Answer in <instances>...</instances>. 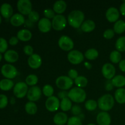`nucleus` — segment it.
<instances>
[{
  "mask_svg": "<svg viewBox=\"0 0 125 125\" xmlns=\"http://www.w3.org/2000/svg\"><path fill=\"white\" fill-rule=\"evenodd\" d=\"M96 122L98 125H110L111 123V117L108 112L102 111L97 115Z\"/></svg>",
  "mask_w": 125,
  "mask_h": 125,
  "instance_id": "dca6fc26",
  "label": "nucleus"
},
{
  "mask_svg": "<svg viewBox=\"0 0 125 125\" xmlns=\"http://www.w3.org/2000/svg\"><path fill=\"white\" fill-rule=\"evenodd\" d=\"M112 83L114 87L118 88H122L125 85V77L123 75L115 76L112 79Z\"/></svg>",
  "mask_w": 125,
  "mask_h": 125,
  "instance_id": "a878e982",
  "label": "nucleus"
},
{
  "mask_svg": "<svg viewBox=\"0 0 125 125\" xmlns=\"http://www.w3.org/2000/svg\"><path fill=\"white\" fill-rule=\"evenodd\" d=\"M114 31L115 33L120 34L125 31V21L122 20H118L114 25Z\"/></svg>",
  "mask_w": 125,
  "mask_h": 125,
  "instance_id": "cd10ccee",
  "label": "nucleus"
},
{
  "mask_svg": "<svg viewBox=\"0 0 125 125\" xmlns=\"http://www.w3.org/2000/svg\"><path fill=\"white\" fill-rule=\"evenodd\" d=\"M8 104V98L4 94H0V109H4Z\"/></svg>",
  "mask_w": 125,
  "mask_h": 125,
  "instance_id": "a19ab883",
  "label": "nucleus"
},
{
  "mask_svg": "<svg viewBox=\"0 0 125 125\" xmlns=\"http://www.w3.org/2000/svg\"><path fill=\"white\" fill-rule=\"evenodd\" d=\"M17 9L21 14L29 15L32 9V2L29 0H19L17 2Z\"/></svg>",
  "mask_w": 125,
  "mask_h": 125,
  "instance_id": "1a4fd4ad",
  "label": "nucleus"
},
{
  "mask_svg": "<svg viewBox=\"0 0 125 125\" xmlns=\"http://www.w3.org/2000/svg\"><path fill=\"white\" fill-rule=\"evenodd\" d=\"M2 54L0 53V62L1 61V60H2Z\"/></svg>",
  "mask_w": 125,
  "mask_h": 125,
  "instance_id": "6e6d98bb",
  "label": "nucleus"
},
{
  "mask_svg": "<svg viewBox=\"0 0 125 125\" xmlns=\"http://www.w3.org/2000/svg\"><path fill=\"white\" fill-rule=\"evenodd\" d=\"M18 39L17 37L13 36L9 39V44L12 46H15V45H17L18 43Z\"/></svg>",
  "mask_w": 125,
  "mask_h": 125,
  "instance_id": "09e8293b",
  "label": "nucleus"
},
{
  "mask_svg": "<svg viewBox=\"0 0 125 125\" xmlns=\"http://www.w3.org/2000/svg\"><path fill=\"white\" fill-rule=\"evenodd\" d=\"M1 73L6 79H12L17 76L18 74V71L13 65L7 63L2 66L1 68Z\"/></svg>",
  "mask_w": 125,
  "mask_h": 125,
  "instance_id": "20e7f679",
  "label": "nucleus"
},
{
  "mask_svg": "<svg viewBox=\"0 0 125 125\" xmlns=\"http://www.w3.org/2000/svg\"><path fill=\"white\" fill-rule=\"evenodd\" d=\"M98 51L95 48H90L85 51V57L89 60H95L98 56Z\"/></svg>",
  "mask_w": 125,
  "mask_h": 125,
  "instance_id": "2f4dec72",
  "label": "nucleus"
},
{
  "mask_svg": "<svg viewBox=\"0 0 125 125\" xmlns=\"http://www.w3.org/2000/svg\"><path fill=\"white\" fill-rule=\"evenodd\" d=\"M10 22L13 26H20L25 23V18H24V15L21 13H17L13 14L11 17L10 19Z\"/></svg>",
  "mask_w": 125,
  "mask_h": 125,
  "instance_id": "aec40b11",
  "label": "nucleus"
},
{
  "mask_svg": "<svg viewBox=\"0 0 125 125\" xmlns=\"http://www.w3.org/2000/svg\"><path fill=\"white\" fill-rule=\"evenodd\" d=\"M39 78L35 74H29L26 78V83L28 85H31V86H35L38 83Z\"/></svg>",
  "mask_w": 125,
  "mask_h": 125,
  "instance_id": "f704fd0d",
  "label": "nucleus"
},
{
  "mask_svg": "<svg viewBox=\"0 0 125 125\" xmlns=\"http://www.w3.org/2000/svg\"><path fill=\"white\" fill-rule=\"evenodd\" d=\"M8 43L4 38L0 37V53H5L7 51Z\"/></svg>",
  "mask_w": 125,
  "mask_h": 125,
  "instance_id": "ea45409f",
  "label": "nucleus"
},
{
  "mask_svg": "<svg viewBox=\"0 0 125 125\" xmlns=\"http://www.w3.org/2000/svg\"><path fill=\"white\" fill-rule=\"evenodd\" d=\"M67 3L63 0H58L53 4V10L57 14H61L65 11Z\"/></svg>",
  "mask_w": 125,
  "mask_h": 125,
  "instance_id": "4be33fe9",
  "label": "nucleus"
},
{
  "mask_svg": "<svg viewBox=\"0 0 125 125\" xmlns=\"http://www.w3.org/2000/svg\"><path fill=\"white\" fill-rule=\"evenodd\" d=\"M52 27V22L46 18H42L39 21L38 28L42 32L46 33L50 31Z\"/></svg>",
  "mask_w": 125,
  "mask_h": 125,
  "instance_id": "f3484780",
  "label": "nucleus"
},
{
  "mask_svg": "<svg viewBox=\"0 0 125 125\" xmlns=\"http://www.w3.org/2000/svg\"><path fill=\"white\" fill-rule=\"evenodd\" d=\"M0 13L2 17L8 19L13 15V8L9 3H3L0 7Z\"/></svg>",
  "mask_w": 125,
  "mask_h": 125,
  "instance_id": "a211bd4d",
  "label": "nucleus"
},
{
  "mask_svg": "<svg viewBox=\"0 0 125 125\" xmlns=\"http://www.w3.org/2000/svg\"><path fill=\"white\" fill-rule=\"evenodd\" d=\"M67 125H83L82 120L78 116H73L68 118Z\"/></svg>",
  "mask_w": 125,
  "mask_h": 125,
  "instance_id": "4c0bfd02",
  "label": "nucleus"
},
{
  "mask_svg": "<svg viewBox=\"0 0 125 125\" xmlns=\"http://www.w3.org/2000/svg\"><path fill=\"white\" fill-rule=\"evenodd\" d=\"M115 68L114 66L110 63H106L103 65L101 69V72L105 78L108 80H111L115 74Z\"/></svg>",
  "mask_w": 125,
  "mask_h": 125,
  "instance_id": "ddd939ff",
  "label": "nucleus"
},
{
  "mask_svg": "<svg viewBox=\"0 0 125 125\" xmlns=\"http://www.w3.org/2000/svg\"><path fill=\"white\" fill-rule=\"evenodd\" d=\"M60 103L58 98L52 96L47 98L45 102V107L50 112H56L59 107Z\"/></svg>",
  "mask_w": 125,
  "mask_h": 125,
  "instance_id": "f8f14e48",
  "label": "nucleus"
},
{
  "mask_svg": "<svg viewBox=\"0 0 125 125\" xmlns=\"http://www.w3.org/2000/svg\"><path fill=\"white\" fill-rule=\"evenodd\" d=\"M115 35V32L114 29H107L104 32L103 36L106 39H111Z\"/></svg>",
  "mask_w": 125,
  "mask_h": 125,
  "instance_id": "37998d69",
  "label": "nucleus"
},
{
  "mask_svg": "<svg viewBox=\"0 0 125 125\" xmlns=\"http://www.w3.org/2000/svg\"><path fill=\"white\" fill-rule=\"evenodd\" d=\"M17 38L23 42L29 41L32 38V33L29 29H21L17 32Z\"/></svg>",
  "mask_w": 125,
  "mask_h": 125,
  "instance_id": "5701e85b",
  "label": "nucleus"
},
{
  "mask_svg": "<svg viewBox=\"0 0 125 125\" xmlns=\"http://www.w3.org/2000/svg\"><path fill=\"white\" fill-rule=\"evenodd\" d=\"M4 58L9 63H14L18 60L19 55L15 50H9L4 54Z\"/></svg>",
  "mask_w": 125,
  "mask_h": 125,
  "instance_id": "6ab92c4d",
  "label": "nucleus"
},
{
  "mask_svg": "<svg viewBox=\"0 0 125 125\" xmlns=\"http://www.w3.org/2000/svg\"><path fill=\"white\" fill-rule=\"evenodd\" d=\"M42 94V90L39 87L32 86L28 90L26 95L27 98L29 100V101H37L41 98Z\"/></svg>",
  "mask_w": 125,
  "mask_h": 125,
  "instance_id": "9b49d317",
  "label": "nucleus"
},
{
  "mask_svg": "<svg viewBox=\"0 0 125 125\" xmlns=\"http://www.w3.org/2000/svg\"><path fill=\"white\" fill-rule=\"evenodd\" d=\"M106 17L107 20L111 23L117 21L120 17L119 11L116 7H109L106 12Z\"/></svg>",
  "mask_w": 125,
  "mask_h": 125,
  "instance_id": "4468645a",
  "label": "nucleus"
},
{
  "mask_svg": "<svg viewBox=\"0 0 125 125\" xmlns=\"http://www.w3.org/2000/svg\"><path fill=\"white\" fill-rule=\"evenodd\" d=\"M68 120V116L64 112H58L53 117V122L56 125H64Z\"/></svg>",
  "mask_w": 125,
  "mask_h": 125,
  "instance_id": "412c9836",
  "label": "nucleus"
},
{
  "mask_svg": "<svg viewBox=\"0 0 125 125\" xmlns=\"http://www.w3.org/2000/svg\"><path fill=\"white\" fill-rule=\"evenodd\" d=\"M84 65H85V67H86L87 68H88V69H90V68H92V65L90 64L89 62H87L84 63Z\"/></svg>",
  "mask_w": 125,
  "mask_h": 125,
  "instance_id": "864d4df0",
  "label": "nucleus"
},
{
  "mask_svg": "<svg viewBox=\"0 0 125 125\" xmlns=\"http://www.w3.org/2000/svg\"><path fill=\"white\" fill-rule=\"evenodd\" d=\"M98 103L95 100H89L85 103V107L89 111H93L97 107Z\"/></svg>",
  "mask_w": 125,
  "mask_h": 125,
  "instance_id": "c9c22d12",
  "label": "nucleus"
},
{
  "mask_svg": "<svg viewBox=\"0 0 125 125\" xmlns=\"http://www.w3.org/2000/svg\"><path fill=\"white\" fill-rule=\"evenodd\" d=\"M56 84L58 88L62 90H67L73 86V79L67 76H61L56 80Z\"/></svg>",
  "mask_w": 125,
  "mask_h": 125,
  "instance_id": "39448f33",
  "label": "nucleus"
},
{
  "mask_svg": "<svg viewBox=\"0 0 125 125\" xmlns=\"http://www.w3.org/2000/svg\"><path fill=\"white\" fill-rule=\"evenodd\" d=\"M1 21H2V20H1V15H0V24H1Z\"/></svg>",
  "mask_w": 125,
  "mask_h": 125,
  "instance_id": "4d7b16f0",
  "label": "nucleus"
},
{
  "mask_svg": "<svg viewBox=\"0 0 125 125\" xmlns=\"http://www.w3.org/2000/svg\"><path fill=\"white\" fill-rule=\"evenodd\" d=\"M87 125H96L94 124V123H89V124H88Z\"/></svg>",
  "mask_w": 125,
  "mask_h": 125,
  "instance_id": "13d9d810",
  "label": "nucleus"
},
{
  "mask_svg": "<svg viewBox=\"0 0 125 125\" xmlns=\"http://www.w3.org/2000/svg\"><path fill=\"white\" fill-rule=\"evenodd\" d=\"M68 76L72 79H75L78 76V71L74 69H71L68 72Z\"/></svg>",
  "mask_w": 125,
  "mask_h": 125,
  "instance_id": "49530a36",
  "label": "nucleus"
},
{
  "mask_svg": "<svg viewBox=\"0 0 125 125\" xmlns=\"http://www.w3.org/2000/svg\"><path fill=\"white\" fill-rule=\"evenodd\" d=\"M39 18H40V16H39V13L36 11L32 10L31 12L28 15V19L31 23H35L39 21L40 20Z\"/></svg>",
  "mask_w": 125,
  "mask_h": 125,
  "instance_id": "58836bf2",
  "label": "nucleus"
},
{
  "mask_svg": "<svg viewBox=\"0 0 125 125\" xmlns=\"http://www.w3.org/2000/svg\"><path fill=\"white\" fill-rule=\"evenodd\" d=\"M115 99L119 104L125 103V89L118 88L115 92Z\"/></svg>",
  "mask_w": 125,
  "mask_h": 125,
  "instance_id": "bb28decb",
  "label": "nucleus"
},
{
  "mask_svg": "<svg viewBox=\"0 0 125 125\" xmlns=\"http://www.w3.org/2000/svg\"><path fill=\"white\" fill-rule=\"evenodd\" d=\"M109 59L113 63H118L122 61V54L117 50H114L110 54Z\"/></svg>",
  "mask_w": 125,
  "mask_h": 125,
  "instance_id": "7c9ffc66",
  "label": "nucleus"
},
{
  "mask_svg": "<svg viewBox=\"0 0 125 125\" xmlns=\"http://www.w3.org/2000/svg\"><path fill=\"white\" fill-rule=\"evenodd\" d=\"M115 48L119 52L125 51V36H122L117 39L115 43Z\"/></svg>",
  "mask_w": 125,
  "mask_h": 125,
  "instance_id": "72a5a7b5",
  "label": "nucleus"
},
{
  "mask_svg": "<svg viewBox=\"0 0 125 125\" xmlns=\"http://www.w3.org/2000/svg\"><path fill=\"white\" fill-rule=\"evenodd\" d=\"M28 87L26 83L24 82H18L15 84L13 88V94L18 98H23L27 95Z\"/></svg>",
  "mask_w": 125,
  "mask_h": 125,
  "instance_id": "423d86ee",
  "label": "nucleus"
},
{
  "mask_svg": "<svg viewBox=\"0 0 125 125\" xmlns=\"http://www.w3.org/2000/svg\"><path fill=\"white\" fill-rule=\"evenodd\" d=\"M25 111L29 115H34L37 112V106L34 102L29 101L26 103L24 106Z\"/></svg>",
  "mask_w": 125,
  "mask_h": 125,
  "instance_id": "c85d7f7f",
  "label": "nucleus"
},
{
  "mask_svg": "<svg viewBox=\"0 0 125 125\" xmlns=\"http://www.w3.org/2000/svg\"><path fill=\"white\" fill-rule=\"evenodd\" d=\"M23 51H24V52L26 54L29 56H32L34 54V49H33L32 46L29 45H27L24 46V48H23Z\"/></svg>",
  "mask_w": 125,
  "mask_h": 125,
  "instance_id": "c03bdc74",
  "label": "nucleus"
},
{
  "mask_svg": "<svg viewBox=\"0 0 125 125\" xmlns=\"http://www.w3.org/2000/svg\"><path fill=\"white\" fill-rule=\"evenodd\" d=\"M43 14L45 16V18H48V19L53 18L56 16L55 12L52 9H45L43 11Z\"/></svg>",
  "mask_w": 125,
  "mask_h": 125,
  "instance_id": "79ce46f5",
  "label": "nucleus"
},
{
  "mask_svg": "<svg viewBox=\"0 0 125 125\" xmlns=\"http://www.w3.org/2000/svg\"><path fill=\"white\" fill-rule=\"evenodd\" d=\"M60 107L64 112L72 109V103L70 99L67 97L61 100V103H60Z\"/></svg>",
  "mask_w": 125,
  "mask_h": 125,
  "instance_id": "c756f323",
  "label": "nucleus"
},
{
  "mask_svg": "<svg viewBox=\"0 0 125 125\" xmlns=\"http://www.w3.org/2000/svg\"><path fill=\"white\" fill-rule=\"evenodd\" d=\"M68 98L71 101L76 103H81L84 102L86 98V93L85 90L82 88L76 87L72 88L68 92Z\"/></svg>",
  "mask_w": 125,
  "mask_h": 125,
  "instance_id": "7ed1b4c3",
  "label": "nucleus"
},
{
  "mask_svg": "<svg viewBox=\"0 0 125 125\" xmlns=\"http://www.w3.org/2000/svg\"><path fill=\"white\" fill-rule=\"evenodd\" d=\"M14 83L12 79H2L0 81V89L3 91H9L14 87Z\"/></svg>",
  "mask_w": 125,
  "mask_h": 125,
  "instance_id": "b1692460",
  "label": "nucleus"
},
{
  "mask_svg": "<svg viewBox=\"0 0 125 125\" xmlns=\"http://www.w3.org/2000/svg\"><path fill=\"white\" fill-rule=\"evenodd\" d=\"M119 68L122 72H125V59H123L119 62Z\"/></svg>",
  "mask_w": 125,
  "mask_h": 125,
  "instance_id": "3c124183",
  "label": "nucleus"
},
{
  "mask_svg": "<svg viewBox=\"0 0 125 125\" xmlns=\"http://www.w3.org/2000/svg\"><path fill=\"white\" fill-rule=\"evenodd\" d=\"M81 30L85 32H90L93 31L95 28V23L94 21L91 20H87L84 21L82 24Z\"/></svg>",
  "mask_w": 125,
  "mask_h": 125,
  "instance_id": "393cba45",
  "label": "nucleus"
},
{
  "mask_svg": "<svg viewBox=\"0 0 125 125\" xmlns=\"http://www.w3.org/2000/svg\"><path fill=\"white\" fill-rule=\"evenodd\" d=\"M68 61L72 64L78 65L84 61V55L81 51L78 50H72L67 56Z\"/></svg>",
  "mask_w": 125,
  "mask_h": 125,
  "instance_id": "9d476101",
  "label": "nucleus"
},
{
  "mask_svg": "<svg viewBox=\"0 0 125 125\" xmlns=\"http://www.w3.org/2000/svg\"><path fill=\"white\" fill-rule=\"evenodd\" d=\"M72 113L74 116H78L81 114V108L78 105H74L72 107Z\"/></svg>",
  "mask_w": 125,
  "mask_h": 125,
  "instance_id": "a18cd8bd",
  "label": "nucleus"
},
{
  "mask_svg": "<svg viewBox=\"0 0 125 125\" xmlns=\"http://www.w3.org/2000/svg\"><path fill=\"white\" fill-rule=\"evenodd\" d=\"M74 83L78 86V87H85L87 85L88 80L85 76H78L74 79Z\"/></svg>",
  "mask_w": 125,
  "mask_h": 125,
  "instance_id": "473e14b6",
  "label": "nucleus"
},
{
  "mask_svg": "<svg viewBox=\"0 0 125 125\" xmlns=\"http://www.w3.org/2000/svg\"><path fill=\"white\" fill-rule=\"evenodd\" d=\"M106 90H107V91H111L113 89L114 85L112 83V81L108 80L107 82H106Z\"/></svg>",
  "mask_w": 125,
  "mask_h": 125,
  "instance_id": "8fccbe9b",
  "label": "nucleus"
},
{
  "mask_svg": "<svg viewBox=\"0 0 125 125\" xmlns=\"http://www.w3.org/2000/svg\"><path fill=\"white\" fill-rule=\"evenodd\" d=\"M42 92L45 96H47L48 98L51 97V96H53L54 89L51 85L46 84V85H44V87H43Z\"/></svg>",
  "mask_w": 125,
  "mask_h": 125,
  "instance_id": "e433bc0d",
  "label": "nucleus"
},
{
  "mask_svg": "<svg viewBox=\"0 0 125 125\" xmlns=\"http://www.w3.org/2000/svg\"><path fill=\"white\" fill-rule=\"evenodd\" d=\"M28 63L31 68L37 69L41 66L42 63V59L39 54H33L32 56H29L28 60Z\"/></svg>",
  "mask_w": 125,
  "mask_h": 125,
  "instance_id": "2eb2a0df",
  "label": "nucleus"
},
{
  "mask_svg": "<svg viewBox=\"0 0 125 125\" xmlns=\"http://www.w3.org/2000/svg\"><path fill=\"white\" fill-rule=\"evenodd\" d=\"M78 117H79V118H80L81 120H83V119H84V114H79V115L78 116Z\"/></svg>",
  "mask_w": 125,
  "mask_h": 125,
  "instance_id": "5fc2aeb1",
  "label": "nucleus"
},
{
  "mask_svg": "<svg viewBox=\"0 0 125 125\" xmlns=\"http://www.w3.org/2000/svg\"><path fill=\"white\" fill-rule=\"evenodd\" d=\"M67 21L63 15H56L52 20V27L56 31H62L67 25Z\"/></svg>",
  "mask_w": 125,
  "mask_h": 125,
  "instance_id": "0eeeda50",
  "label": "nucleus"
},
{
  "mask_svg": "<svg viewBox=\"0 0 125 125\" xmlns=\"http://www.w3.org/2000/svg\"><path fill=\"white\" fill-rule=\"evenodd\" d=\"M120 12L123 16L125 17V1H123V3L120 5Z\"/></svg>",
  "mask_w": 125,
  "mask_h": 125,
  "instance_id": "603ef678",
  "label": "nucleus"
},
{
  "mask_svg": "<svg viewBox=\"0 0 125 125\" xmlns=\"http://www.w3.org/2000/svg\"><path fill=\"white\" fill-rule=\"evenodd\" d=\"M57 95H58V97L62 100L63 99L65 98L68 97V92L67 91H66V90H62V91H60L57 94Z\"/></svg>",
  "mask_w": 125,
  "mask_h": 125,
  "instance_id": "de8ad7c7",
  "label": "nucleus"
},
{
  "mask_svg": "<svg viewBox=\"0 0 125 125\" xmlns=\"http://www.w3.org/2000/svg\"><path fill=\"white\" fill-rule=\"evenodd\" d=\"M85 18L84 13L79 10H74L68 16V23L74 28H79L81 26Z\"/></svg>",
  "mask_w": 125,
  "mask_h": 125,
  "instance_id": "f257e3e1",
  "label": "nucleus"
},
{
  "mask_svg": "<svg viewBox=\"0 0 125 125\" xmlns=\"http://www.w3.org/2000/svg\"><path fill=\"white\" fill-rule=\"evenodd\" d=\"M58 45L62 50L65 51H72L74 48L73 40L67 35H62L58 40Z\"/></svg>",
  "mask_w": 125,
  "mask_h": 125,
  "instance_id": "6e6552de",
  "label": "nucleus"
},
{
  "mask_svg": "<svg viewBox=\"0 0 125 125\" xmlns=\"http://www.w3.org/2000/svg\"><path fill=\"white\" fill-rule=\"evenodd\" d=\"M114 98L111 94H105L98 100V106L101 111L107 112L114 106Z\"/></svg>",
  "mask_w": 125,
  "mask_h": 125,
  "instance_id": "f03ea898",
  "label": "nucleus"
}]
</instances>
